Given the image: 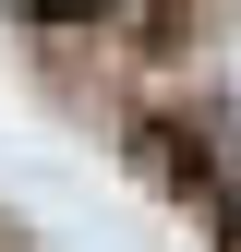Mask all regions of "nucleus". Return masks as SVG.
Instances as JSON below:
<instances>
[{
    "instance_id": "f257e3e1",
    "label": "nucleus",
    "mask_w": 241,
    "mask_h": 252,
    "mask_svg": "<svg viewBox=\"0 0 241 252\" xmlns=\"http://www.w3.org/2000/svg\"><path fill=\"white\" fill-rule=\"evenodd\" d=\"M0 12H24V24H97L109 0H0Z\"/></svg>"
}]
</instances>
